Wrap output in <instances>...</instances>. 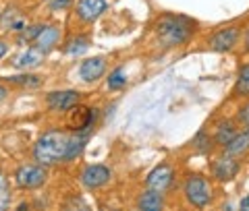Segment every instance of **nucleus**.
<instances>
[{"label":"nucleus","instance_id":"1","mask_svg":"<svg viewBox=\"0 0 249 211\" xmlns=\"http://www.w3.org/2000/svg\"><path fill=\"white\" fill-rule=\"evenodd\" d=\"M197 21L185 15H175L166 13L160 15L154 23V33L156 40L162 48H181L187 46L197 33Z\"/></svg>","mask_w":249,"mask_h":211},{"label":"nucleus","instance_id":"2","mask_svg":"<svg viewBox=\"0 0 249 211\" xmlns=\"http://www.w3.org/2000/svg\"><path fill=\"white\" fill-rule=\"evenodd\" d=\"M69 139H71V130L65 129H48L44 130L40 137L36 139L34 147H31V158L36 163L42 166H56V163L65 162Z\"/></svg>","mask_w":249,"mask_h":211},{"label":"nucleus","instance_id":"3","mask_svg":"<svg viewBox=\"0 0 249 211\" xmlns=\"http://www.w3.org/2000/svg\"><path fill=\"white\" fill-rule=\"evenodd\" d=\"M181 189H183V195H185V201L189 203L193 209L204 211V209H208L210 205H212L214 184L206 174H199V172L187 174Z\"/></svg>","mask_w":249,"mask_h":211},{"label":"nucleus","instance_id":"4","mask_svg":"<svg viewBox=\"0 0 249 211\" xmlns=\"http://www.w3.org/2000/svg\"><path fill=\"white\" fill-rule=\"evenodd\" d=\"M81 91L77 89H54L50 93H46L44 97V104H46V110L52 112V114H58V116H67L69 112L77 108L81 104Z\"/></svg>","mask_w":249,"mask_h":211},{"label":"nucleus","instance_id":"5","mask_svg":"<svg viewBox=\"0 0 249 211\" xmlns=\"http://www.w3.org/2000/svg\"><path fill=\"white\" fill-rule=\"evenodd\" d=\"M100 122V108L79 104L67 114V130L71 132H91Z\"/></svg>","mask_w":249,"mask_h":211},{"label":"nucleus","instance_id":"6","mask_svg":"<svg viewBox=\"0 0 249 211\" xmlns=\"http://www.w3.org/2000/svg\"><path fill=\"white\" fill-rule=\"evenodd\" d=\"M48 180V168L42 163H23L15 170V184L23 191H36L42 189Z\"/></svg>","mask_w":249,"mask_h":211},{"label":"nucleus","instance_id":"7","mask_svg":"<svg viewBox=\"0 0 249 211\" xmlns=\"http://www.w3.org/2000/svg\"><path fill=\"white\" fill-rule=\"evenodd\" d=\"M241 31L239 25H227V27H220L216 29L212 35H208V42H206V48L218 52V54H229L237 48V44L241 42Z\"/></svg>","mask_w":249,"mask_h":211},{"label":"nucleus","instance_id":"8","mask_svg":"<svg viewBox=\"0 0 249 211\" xmlns=\"http://www.w3.org/2000/svg\"><path fill=\"white\" fill-rule=\"evenodd\" d=\"M175 166L170 162H162L158 166H154L152 172L145 176V189L156 191V193H168L170 186H173L175 180Z\"/></svg>","mask_w":249,"mask_h":211},{"label":"nucleus","instance_id":"9","mask_svg":"<svg viewBox=\"0 0 249 211\" xmlns=\"http://www.w3.org/2000/svg\"><path fill=\"white\" fill-rule=\"evenodd\" d=\"M81 186L88 191H98L112 180V168L104 163H89L81 170Z\"/></svg>","mask_w":249,"mask_h":211},{"label":"nucleus","instance_id":"10","mask_svg":"<svg viewBox=\"0 0 249 211\" xmlns=\"http://www.w3.org/2000/svg\"><path fill=\"white\" fill-rule=\"evenodd\" d=\"M75 19L81 25H91L108 11V0H75Z\"/></svg>","mask_w":249,"mask_h":211},{"label":"nucleus","instance_id":"11","mask_svg":"<svg viewBox=\"0 0 249 211\" xmlns=\"http://www.w3.org/2000/svg\"><path fill=\"white\" fill-rule=\"evenodd\" d=\"M239 170H241V162L239 160L220 153L212 162V166H210V176H212V180L224 184V182H231L232 178L239 174Z\"/></svg>","mask_w":249,"mask_h":211},{"label":"nucleus","instance_id":"12","mask_svg":"<svg viewBox=\"0 0 249 211\" xmlns=\"http://www.w3.org/2000/svg\"><path fill=\"white\" fill-rule=\"evenodd\" d=\"M108 75V58L106 56H89L79 65V79L88 85L98 83Z\"/></svg>","mask_w":249,"mask_h":211},{"label":"nucleus","instance_id":"13","mask_svg":"<svg viewBox=\"0 0 249 211\" xmlns=\"http://www.w3.org/2000/svg\"><path fill=\"white\" fill-rule=\"evenodd\" d=\"M60 40H62V27L58 25V23H44L42 31L37 33L36 42L31 46H36V48H40L42 52L48 54L60 44Z\"/></svg>","mask_w":249,"mask_h":211},{"label":"nucleus","instance_id":"14","mask_svg":"<svg viewBox=\"0 0 249 211\" xmlns=\"http://www.w3.org/2000/svg\"><path fill=\"white\" fill-rule=\"evenodd\" d=\"M46 58V52H42L40 48H36V46H27L23 52H19L17 56L13 58V68H17V70H31V68H36V66H40L42 62Z\"/></svg>","mask_w":249,"mask_h":211},{"label":"nucleus","instance_id":"15","mask_svg":"<svg viewBox=\"0 0 249 211\" xmlns=\"http://www.w3.org/2000/svg\"><path fill=\"white\" fill-rule=\"evenodd\" d=\"M210 132H212L214 145L222 149V147H224V145H229V143H231V139L239 132V127H237L235 118H220V120H216V122H214V129L210 130Z\"/></svg>","mask_w":249,"mask_h":211},{"label":"nucleus","instance_id":"16","mask_svg":"<svg viewBox=\"0 0 249 211\" xmlns=\"http://www.w3.org/2000/svg\"><path fill=\"white\" fill-rule=\"evenodd\" d=\"M4 83L9 87H15V89H27V91H34V89H40L44 85V77L42 75H36V73H17V75H11L6 77Z\"/></svg>","mask_w":249,"mask_h":211},{"label":"nucleus","instance_id":"17","mask_svg":"<svg viewBox=\"0 0 249 211\" xmlns=\"http://www.w3.org/2000/svg\"><path fill=\"white\" fill-rule=\"evenodd\" d=\"M222 153L229 155V158H235L239 162L243 160L249 153V130H239L237 135L231 139V143L222 147Z\"/></svg>","mask_w":249,"mask_h":211},{"label":"nucleus","instance_id":"18","mask_svg":"<svg viewBox=\"0 0 249 211\" xmlns=\"http://www.w3.org/2000/svg\"><path fill=\"white\" fill-rule=\"evenodd\" d=\"M164 207H166V201H164V195L162 193L145 189L137 197V209L139 211H164Z\"/></svg>","mask_w":249,"mask_h":211},{"label":"nucleus","instance_id":"19","mask_svg":"<svg viewBox=\"0 0 249 211\" xmlns=\"http://www.w3.org/2000/svg\"><path fill=\"white\" fill-rule=\"evenodd\" d=\"M232 99H249V60H245L237 70V81L231 91Z\"/></svg>","mask_w":249,"mask_h":211},{"label":"nucleus","instance_id":"20","mask_svg":"<svg viewBox=\"0 0 249 211\" xmlns=\"http://www.w3.org/2000/svg\"><path fill=\"white\" fill-rule=\"evenodd\" d=\"M89 48V35L88 33H77L71 35L69 40L65 42V48H62V54L69 58H77V56H83Z\"/></svg>","mask_w":249,"mask_h":211},{"label":"nucleus","instance_id":"21","mask_svg":"<svg viewBox=\"0 0 249 211\" xmlns=\"http://www.w3.org/2000/svg\"><path fill=\"white\" fill-rule=\"evenodd\" d=\"M88 141H89V132H71L65 162H75L77 158H81V153L85 149V145H88Z\"/></svg>","mask_w":249,"mask_h":211},{"label":"nucleus","instance_id":"22","mask_svg":"<svg viewBox=\"0 0 249 211\" xmlns=\"http://www.w3.org/2000/svg\"><path fill=\"white\" fill-rule=\"evenodd\" d=\"M0 23H4V27L11 31V33H21V31H25L27 27H29V23H27V19L23 17V15L17 11V9H11V15L6 13L4 15V19L0 21Z\"/></svg>","mask_w":249,"mask_h":211},{"label":"nucleus","instance_id":"23","mask_svg":"<svg viewBox=\"0 0 249 211\" xmlns=\"http://www.w3.org/2000/svg\"><path fill=\"white\" fill-rule=\"evenodd\" d=\"M124 85H127V75H124L123 66L112 68L110 73H108V77H106L108 91H121V89H124Z\"/></svg>","mask_w":249,"mask_h":211},{"label":"nucleus","instance_id":"24","mask_svg":"<svg viewBox=\"0 0 249 211\" xmlns=\"http://www.w3.org/2000/svg\"><path fill=\"white\" fill-rule=\"evenodd\" d=\"M191 145H193V149H197L199 153H210V151H212L214 149V141H212V132H210V130H199L197 132V135H196V139H193L191 141Z\"/></svg>","mask_w":249,"mask_h":211},{"label":"nucleus","instance_id":"25","mask_svg":"<svg viewBox=\"0 0 249 211\" xmlns=\"http://www.w3.org/2000/svg\"><path fill=\"white\" fill-rule=\"evenodd\" d=\"M9 205H11V182L0 172V211H9Z\"/></svg>","mask_w":249,"mask_h":211},{"label":"nucleus","instance_id":"26","mask_svg":"<svg viewBox=\"0 0 249 211\" xmlns=\"http://www.w3.org/2000/svg\"><path fill=\"white\" fill-rule=\"evenodd\" d=\"M232 118H235L239 130H249V99H245L243 104L237 108V112Z\"/></svg>","mask_w":249,"mask_h":211},{"label":"nucleus","instance_id":"27","mask_svg":"<svg viewBox=\"0 0 249 211\" xmlns=\"http://www.w3.org/2000/svg\"><path fill=\"white\" fill-rule=\"evenodd\" d=\"M69 6H73V0H48V11L52 13H62Z\"/></svg>","mask_w":249,"mask_h":211},{"label":"nucleus","instance_id":"28","mask_svg":"<svg viewBox=\"0 0 249 211\" xmlns=\"http://www.w3.org/2000/svg\"><path fill=\"white\" fill-rule=\"evenodd\" d=\"M237 211H249V195H245V197L241 199V203H239Z\"/></svg>","mask_w":249,"mask_h":211},{"label":"nucleus","instance_id":"29","mask_svg":"<svg viewBox=\"0 0 249 211\" xmlns=\"http://www.w3.org/2000/svg\"><path fill=\"white\" fill-rule=\"evenodd\" d=\"M6 54H9V44H6L4 40H0V60H2Z\"/></svg>","mask_w":249,"mask_h":211},{"label":"nucleus","instance_id":"30","mask_svg":"<svg viewBox=\"0 0 249 211\" xmlns=\"http://www.w3.org/2000/svg\"><path fill=\"white\" fill-rule=\"evenodd\" d=\"M6 97H9V87L4 83H0V101H4Z\"/></svg>","mask_w":249,"mask_h":211},{"label":"nucleus","instance_id":"31","mask_svg":"<svg viewBox=\"0 0 249 211\" xmlns=\"http://www.w3.org/2000/svg\"><path fill=\"white\" fill-rule=\"evenodd\" d=\"M15 211H29V203H25V201H23V203H19V205H17V209H15Z\"/></svg>","mask_w":249,"mask_h":211},{"label":"nucleus","instance_id":"32","mask_svg":"<svg viewBox=\"0 0 249 211\" xmlns=\"http://www.w3.org/2000/svg\"><path fill=\"white\" fill-rule=\"evenodd\" d=\"M243 46H245V52H249V29L245 31V35H243Z\"/></svg>","mask_w":249,"mask_h":211},{"label":"nucleus","instance_id":"33","mask_svg":"<svg viewBox=\"0 0 249 211\" xmlns=\"http://www.w3.org/2000/svg\"><path fill=\"white\" fill-rule=\"evenodd\" d=\"M222 211H237L235 207H232L231 205V203H224V205H222Z\"/></svg>","mask_w":249,"mask_h":211}]
</instances>
